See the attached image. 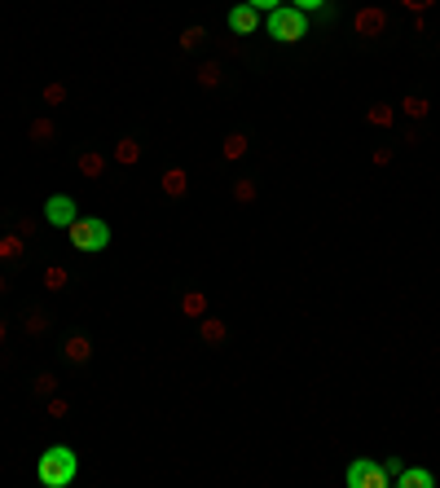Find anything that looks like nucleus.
I'll list each match as a JSON object with an SVG mask.
<instances>
[{"label":"nucleus","instance_id":"nucleus-6","mask_svg":"<svg viewBox=\"0 0 440 488\" xmlns=\"http://www.w3.org/2000/svg\"><path fill=\"white\" fill-rule=\"evenodd\" d=\"M260 22H265V18H260V9L247 5V0L229 9V31H234V36H255V27H260Z\"/></svg>","mask_w":440,"mask_h":488},{"label":"nucleus","instance_id":"nucleus-28","mask_svg":"<svg viewBox=\"0 0 440 488\" xmlns=\"http://www.w3.org/2000/svg\"><path fill=\"white\" fill-rule=\"evenodd\" d=\"M286 5H295V9L308 13V9H326V0H286Z\"/></svg>","mask_w":440,"mask_h":488},{"label":"nucleus","instance_id":"nucleus-21","mask_svg":"<svg viewBox=\"0 0 440 488\" xmlns=\"http://www.w3.org/2000/svg\"><path fill=\"white\" fill-rule=\"evenodd\" d=\"M62 286H67V269H62V264H48L44 269V290H62Z\"/></svg>","mask_w":440,"mask_h":488},{"label":"nucleus","instance_id":"nucleus-14","mask_svg":"<svg viewBox=\"0 0 440 488\" xmlns=\"http://www.w3.org/2000/svg\"><path fill=\"white\" fill-rule=\"evenodd\" d=\"M366 123H374V128H392V123H396V110L387 106V102H374V106L366 110Z\"/></svg>","mask_w":440,"mask_h":488},{"label":"nucleus","instance_id":"nucleus-10","mask_svg":"<svg viewBox=\"0 0 440 488\" xmlns=\"http://www.w3.org/2000/svg\"><path fill=\"white\" fill-rule=\"evenodd\" d=\"M115 163H119V168H133V163H141V141H137V137H119V141H115Z\"/></svg>","mask_w":440,"mask_h":488},{"label":"nucleus","instance_id":"nucleus-22","mask_svg":"<svg viewBox=\"0 0 440 488\" xmlns=\"http://www.w3.org/2000/svg\"><path fill=\"white\" fill-rule=\"evenodd\" d=\"M203 40H207L203 27H185V31H181V48H185V53H189V48H199Z\"/></svg>","mask_w":440,"mask_h":488},{"label":"nucleus","instance_id":"nucleus-12","mask_svg":"<svg viewBox=\"0 0 440 488\" xmlns=\"http://www.w3.org/2000/svg\"><path fill=\"white\" fill-rule=\"evenodd\" d=\"M62 352H67V361H75V365H84V361H88V356H93V344H88V339H84V334H71V339H67V348H62Z\"/></svg>","mask_w":440,"mask_h":488},{"label":"nucleus","instance_id":"nucleus-23","mask_svg":"<svg viewBox=\"0 0 440 488\" xmlns=\"http://www.w3.org/2000/svg\"><path fill=\"white\" fill-rule=\"evenodd\" d=\"M0 259H22V238H0Z\"/></svg>","mask_w":440,"mask_h":488},{"label":"nucleus","instance_id":"nucleus-34","mask_svg":"<svg viewBox=\"0 0 440 488\" xmlns=\"http://www.w3.org/2000/svg\"><path fill=\"white\" fill-rule=\"evenodd\" d=\"M5 339H9V321L0 317V348H5Z\"/></svg>","mask_w":440,"mask_h":488},{"label":"nucleus","instance_id":"nucleus-26","mask_svg":"<svg viewBox=\"0 0 440 488\" xmlns=\"http://www.w3.org/2000/svg\"><path fill=\"white\" fill-rule=\"evenodd\" d=\"M53 387H58V379H53V374H40V379H36V396H53Z\"/></svg>","mask_w":440,"mask_h":488},{"label":"nucleus","instance_id":"nucleus-15","mask_svg":"<svg viewBox=\"0 0 440 488\" xmlns=\"http://www.w3.org/2000/svg\"><path fill=\"white\" fill-rule=\"evenodd\" d=\"M247 150H251V141L242 137V133H229V137H225V145H220V154L229 158V163H238V158L247 154Z\"/></svg>","mask_w":440,"mask_h":488},{"label":"nucleus","instance_id":"nucleus-35","mask_svg":"<svg viewBox=\"0 0 440 488\" xmlns=\"http://www.w3.org/2000/svg\"><path fill=\"white\" fill-rule=\"evenodd\" d=\"M5 290H9V282H5V278H0V295H5Z\"/></svg>","mask_w":440,"mask_h":488},{"label":"nucleus","instance_id":"nucleus-5","mask_svg":"<svg viewBox=\"0 0 440 488\" xmlns=\"http://www.w3.org/2000/svg\"><path fill=\"white\" fill-rule=\"evenodd\" d=\"M352 27H356V36H361V40H379L383 31H387V9H383V5H366V9H356Z\"/></svg>","mask_w":440,"mask_h":488},{"label":"nucleus","instance_id":"nucleus-11","mask_svg":"<svg viewBox=\"0 0 440 488\" xmlns=\"http://www.w3.org/2000/svg\"><path fill=\"white\" fill-rule=\"evenodd\" d=\"M199 334H203V344H225V339H229V325L220 317H199Z\"/></svg>","mask_w":440,"mask_h":488},{"label":"nucleus","instance_id":"nucleus-17","mask_svg":"<svg viewBox=\"0 0 440 488\" xmlns=\"http://www.w3.org/2000/svg\"><path fill=\"white\" fill-rule=\"evenodd\" d=\"M401 110H405V115H410V119H427L432 115V102H427V97H418V93H410V97H405V102H401Z\"/></svg>","mask_w":440,"mask_h":488},{"label":"nucleus","instance_id":"nucleus-25","mask_svg":"<svg viewBox=\"0 0 440 488\" xmlns=\"http://www.w3.org/2000/svg\"><path fill=\"white\" fill-rule=\"evenodd\" d=\"M44 102L48 106H62V102H67V84H58V79H53V84H44Z\"/></svg>","mask_w":440,"mask_h":488},{"label":"nucleus","instance_id":"nucleus-20","mask_svg":"<svg viewBox=\"0 0 440 488\" xmlns=\"http://www.w3.org/2000/svg\"><path fill=\"white\" fill-rule=\"evenodd\" d=\"M27 133H31V141H36V145H48V141H53V123H48V119H31Z\"/></svg>","mask_w":440,"mask_h":488},{"label":"nucleus","instance_id":"nucleus-16","mask_svg":"<svg viewBox=\"0 0 440 488\" xmlns=\"http://www.w3.org/2000/svg\"><path fill=\"white\" fill-rule=\"evenodd\" d=\"M181 313L185 317H207V295L203 290H185L181 295Z\"/></svg>","mask_w":440,"mask_h":488},{"label":"nucleus","instance_id":"nucleus-1","mask_svg":"<svg viewBox=\"0 0 440 488\" xmlns=\"http://www.w3.org/2000/svg\"><path fill=\"white\" fill-rule=\"evenodd\" d=\"M36 475H40L44 488H67V484H75V475H79L75 449H67V445L44 449V453H40V462H36Z\"/></svg>","mask_w":440,"mask_h":488},{"label":"nucleus","instance_id":"nucleus-3","mask_svg":"<svg viewBox=\"0 0 440 488\" xmlns=\"http://www.w3.org/2000/svg\"><path fill=\"white\" fill-rule=\"evenodd\" d=\"M67 238H71V247L75 251H106L110 247V224L102 220V216H75L71 224H67Z\"/></svg>","mask_w":440,"mask_h":488},{"label":"nucleus","instance_id":"nucleus-4","mask_svg":"<svg viewBox=\"0 0 440 488\" xmlns=\"http://www.w3.org/2000/svg\"><path fill=\"white\" fill-rule=\"evenodd\" d=\"M344 484L348 488H392V475L383 470V458H356L344 470Z\"/></svg>","mask_w":440,"mask_h":488},{"label":"nucleus","instance_id":"nucleus-7","mask_svg":"<svg viewBox=\"0 0 440 488\" xmlns=\"http://www.w3.org/2000/svg\"><path fill=\"white\" fill-rule=\"evenodd\" d=\"M75 216H79V211H75V203L67 198V194H53V198L44 203V220H48V224H58V229H67Z\"/></svg>","mask_w":440,"mask_h":488},{"label":"nucleus","instance_id":"nucleus-32","mask_svg":"<svg viewBox=\"0 0 440 488\" xmlns=\"http://www.w3.org/2000/svg\"><path fill=\"white\" fill-rule=\"evenodd\" d=\"M374 163H379V168H387V163H392V150H387V145H379V150H374Z\"/></svg>","mask_w":440,"mask_h":488},{"label":"nucleus","instance_id":"nucleus-9","mask_svg":"<svg viewBox=\"0 0 440 488\" xmlns=\"http://www.w3.org/2000/svg\"><path fill=\"white\" fill-rule=\"evenodd\" d=\"M396 488H436V475L422 470V466H405L396 475Z\"/></svg>","mask_w":440,"mask_h":488},{"label":"nucleus","instance_id":"nucleus-33","mask_svg":"<svg viewBox=\"0 0 440 488\" xmlns=\"http://www.w3.org/2000/svg\"><path fill=\"white\" fill-rule=\"evenodd\" d=\"M18 233H22V238H31V233H36V220L22 216V220H18Z\"/></svg>","mask_w":440,"mask_h":488},{"label":"nucleus","instance_id":"nucleus-2","mask_svg":"<svg viewBox=\"0 0 440 488\" xmlns=\"http://www.w3.org/2000/svg\"><path fill=\"white\" fill-rule=\"evenodd\" d=\"M265 31L278 44H300L308 36V13L295 9V5H278V9H269L265 13Z\"/></svg>","mask_w":440,"mask_h":488},{"label":"nucleus","instance_id":"nucleus-19","mask_svg":"<svg viewBox=\"0 0 440 488\" xmlns=\"http://www.w3.org/2000/svg\"><path fill=\"white\" fill-rule=\"evenodd\" d=\"M22 330H27L31 339H40V334L48 330V313H40V308H31V313H27V321H22Z\"/></svg>","mask_w":440,"mask_h":488},{"label":"nucleus","instance_id":"nucleus-27","mask_svg":"<svg viewBox=\"0 0 440 488\" xmlns=\"http://www.w3.org/2000/svg\"><path fill=\"white\" fill-rule=\"evenodd\" d=\"M383 470H387V475H392V484H396V475L405 470V462H401V458H383Z\"/></svg>","mask_w":440,"mask_h":488},{"label":"nucleus","instance_id":"nucleus-18","mask_svg":"<svg viewBox=\"0 0 440 488\" xmlns=\"http://www.w3.org/2000/svg\"><path fill=\"white\" fill-rule=\"evenodd\" d=\"M220 79H225L220 62H203V67H199V84L203 88H220Z\"/></svg>","mask_w":440,"mask_h":488},{"label":"nucleus","instance_id":"nucleus-29","mask_svg":"<svg viewBox=\"0 0 440 488\" xmlns=\"http://www.w3.org/2000/svg\"><path fill=\"white\" fill-rule=\"evenodd\" d=\"M247 5H255L260 13H269V9H278V5H286V0H247Z\"/></svg>","mask_w":440,"mask_h":488},{"label":"nucleus","instance_id":"nucleus-31","mask_svg":"<svg viewBox=\"0 0 440 488\" xmlns=\"http://www.w3.org/2000/svg\"><path fill=\"white\" fill-rule=\"evenodd\" d=\"M48 414H53V418H62V414H67V400H62V396H53V400H48Z\"/></svg>","mask_w":440,"mask_h":488},{"label":"nucleus","instance_id":"nucleus-8","mask_svg":"<svg viewBox=\"0 0 440 488\" xmlns=\"http://www.w3.org/2000/svg\"><path fill=\"white\" fill-rule=\"evenodd\" d=\"M159 185H163L168 198H185V194H189V176H185V168H168L159 176Z\"/></svg>","mask_w":440,"mask_h":488},{"label":"nucleus","instance_id":"nucleus-24","mask_svg":"<svg viewBox=\"0 0 440 488\" xmlns=\"http://www.w3.org/2000/svg\"><path fill=\"white\" fill-rule=\"evenodd\" d=\"M234 203H255V181H247V176H242V181L234 185Z\"/></svg>","mask_w":440,"mask_h":488},{"label":"nucleus","instance_id":"nucleus-30","mask_svg":"<svg viewBox=\"0 0 440 488\" xmlns=\"http://www.w3.org/2000/svg\"><path fill=\"white\" fill-rule=\"evenodd\" d=\"M401 5H405V9H414V13H422V9H432L436 0H401Z\"/></svg>","mask_w":440,"mask_h":488},{"label":"nucleus","instance_id":"nucleus-13","mask_svg":"<svg viewBox=\"0 0 440 488\" xmlns=\"http://www.w3.org/2000/svg\"><path fill=\"white\" fill-rule=\"evenodd\" d=\"M75 163H79V172H84L88 181H97V176L106 172V154H97V150H84V154H79Z\"/></svg>","mask_w":440,"mask_h":488}]
</instances>
